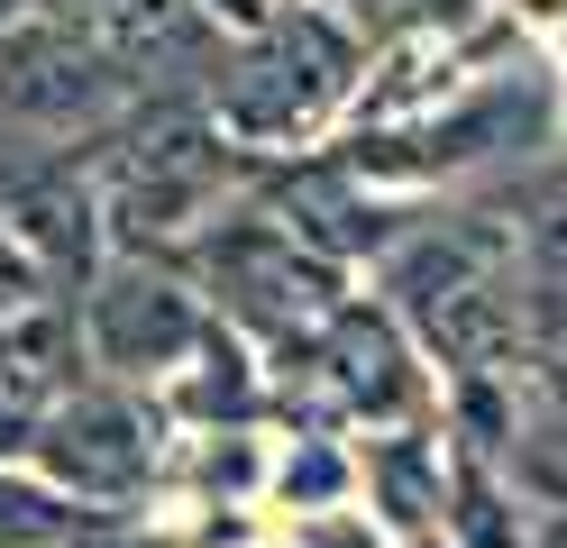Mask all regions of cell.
<instances>
[{
  "label": "cell",
  "instance_id": "1",
  "mask_svg": "<svg viewBox=\"0 0 567 548\" xmlns=\"http://www.w3.org/2000/svg\"><path fill=\"white\" fill-rule=\"evenodd\" d=\"M403 292L412 311L431 320V339L449 356L485 365L513 339V292H504V238L494 229H440L431 247L403 256Z\"/></svg>",
  "mask_w": 567,
  "mask_h": 548
},
{
  "label": "cell",
  "instance_id": "2",
  "mask_svg": "<svg viewBox=\"0 0 567 548\" xmlns=\"http://www.w3.org/2000/svg\"><path fill=\"white\" fill-rule=\"evenodd\" d=\"M220 193V146L193 120H165L156 137H137V156L120 165V229L128 238H174L193 229Z\"/></svg>",
  "mask_w": 567,
  "mask_h": 548
},
{
  "label": "cell",
  "instance_id": "3",
  "mask_svg": "<svg viewBox=\"0 0 567 548\" xmlns=\"http://www.w3.org/2000/svg\"><path fill=\"white\" fill-rule=\"evenodd\" d=\"M101 92H111V64H101L92 46H74V37L55 28H19L10 46H0V110L10 120H83V110H101Z\"/></svg>",
  "mask_w": 567,
  "mask_h": 548
},
{
  "label": "cell",
  "instance_id": "4",
  "mask_svg": "<svg viewBox=\"0 0 567 548\" xmlns=\"http://www.w3.org/2000/svg\"><path fill=\"white\" fill-rule=\"evenodd\" d=\"M92 329H101V356H111V365H156V356H174V348H193L184 292L156 283V275H120V283L92 302Z\"/></svg>",
  "mask_w": 567,
  "mask_h": 548
},
{
  "label": "cell",
  "instance_id": "5",
  "mask_svg": "<svg viewBox=\"0 0 567 548\" xmlns=\"http://www.w3.org/2000/svg\"><path fill=\"white\" fill-rule=\"evenodd\" d=\"M74 28L101 64H165L202 46V19L184 0H74Z\"/></svg>",
  "mask_w": 567,
  "mask_h": 548
},
{
  "label": "cell",
  "instance_id": "6",
  "mask_svg": "<svg viewBox=\"0 0 567 548\" xmlns=\"http://www.w3.org/2000/svg\"><path fill=\"white\" fill-rule=\"evenodd\" d=\"M220 275H229L238 302L257 311V320H275V329H293V320L321 311V275L293 266V247H284L275 229H238V238L220 247Z\"/></svg>",
  "mask_w": 567,
  "mask_h": 548
},
{
  "label": "cell",
  "instance_id": "7",
  "mask_svg": "<svg viewBox=\"0 0 567 548\" xmlns=\"http://www.w3.org/2000/svg\"><path fill=\"white\" fill-rule=\"evenodd\" d=\"M64 356H74V339H64L55 311L0 320V393H10V402H38L47 384H64Z\"/></svg>",
  "mask_w": 567,
  "mask_h": 548
},
{
  "label": "cell",
  "instance_id": "8",
  "mask_svg": "<svg viewBox=\"0 0 567 548\" xmlns=\"http://www.w3.org/2000/svg\"><path fill=\"white\" fill-rule=\"evenodd\" d=\"M330 365H339V393H348V402H367V412H394V402L412 393L403 356H394V339H384L375 320H339Z\"/></svg>",
  "mask_w": 567,
  "mask_h": 548
},
{
  "label": "cell",
  "instance_id": "9",
  "mask_svg": "<svg viewBox=\"0 0 567 548\" xmlns=\"http://www.w3.org/2000/svg\"><path fill=\"white\" fill-rule=\"evenodd\" d=\"M55 457H64V475H83V485H128V475L147 466V438H137L128 412H74Z\"/></svg>",
  "mask_w": 567,
  "mask_h": 548
},
{
  "label": "cell",
  "instance_id": "10",
  "mask_svg": "<svg viewBox=\"0 0 567 548\" xmlns=\"http://www.w3.org/2000/svg\"><path fill=\"white\" fill-rule=\"evenodd\" d=\"M530 283H540L549 311H567V210L540 229V247H530Z\"/></svg>",
  "mask_w": 567,
  "mask_h": 548
},
{
  "label": "cell",
  "instance_id": "11",
  "mask_svg": "<svg viewBox=\"0 0 567 548\" xmlns=\"http://www.w3.org/2000/svg\"><path fill=\"white\" fill-rule=\"evenodd\" d=\"M10 10H19V0H0V19H10Z\"/></svg>",
  "mask_w": 567,
  "mask_h": 548
},
{
  "label": "cell",
  "instance_id": "12",
  "mask_svg": "<svg viewBox=\"0 0 567 548\" xmlns=\"http://www.w3.org/2000/svg\"><path fill=\"white\" fill-rule=\"evenodd\" d=\"M229 10H247V0H229Z\"/></svg>",
  "mask_w": 567,
  "mask_h": 548
}]
</instances>
